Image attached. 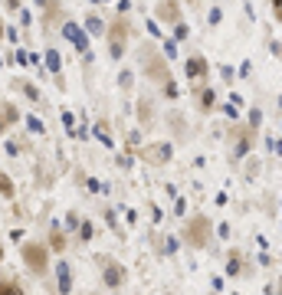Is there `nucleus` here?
<instances>
[{
  "mask_svg": "<svg viewBox=\"0 0 282 295\" xmlns=\"http://www.w3.org/2000/svg\"><path fill=\"white\" fill-rule=\"evenodd\" d=\"M0 259H3V250H0Z\"/></svg>",
  "mask_w": 282,
  "mask_h": 295,
  "instance_id": "412c9836",
  "label": "nucleus"
},
{
  "mask_svg": "<svg viewBox=\"0 0 282 295\" xmlns=\"http://www.w3.org/2000/svg\"><path fill=\"white\" fill-rule=\"evenodd\" d=\"M184 236L190 240V246H207V240H210V220H207V217L190 220V227H187Z\"/></svg>",
  "mask_w": 282,
  "mask_h": 295,
  "instance_id": "7ed1b4c3",
  "label": "nucleus"
},
{
  "mask_svg": "<svg viewBox=\"0 0 282 295\" xmlns=\"http://www.w3.org/2000/svg\"><path fill=\"white\" fill-rule=\"evenodd\" d=\"M20 256H23V262H26V269L33 275H43L49 269V246L46 243H23Z\"/></svg>",
  "mask_w": 282,
  "mask_h": 295,
  "instance_id": "f257e3e1",
  "label": "nucleus"
},
{
  "mask_svg": "<svg viewBox=\"0 0 282 295\" xmlns=\"http://www.w3.org/2000/svg\"><path fill=\"white\" fill-rule=\"evenodd\" d=\"M272 10H276V17H282V0H272Z\"/></svg>",
  "mask_w": 282,
  "mask_h": 295,
  "instance_id": "6ab92c4d",
  "label": "nucleus"
},
{
  "mask_svg": "<svg viewBox=\"0 0 282 295\" xmlns=\"http://www.w3.org/2000/svg\"><path fill=\"white\" fill-rule=\"evenodd\" d=\"M49 250H56V252H63V250H66V236H63V229H53V233H49Z\"/></svg>",
  "mask_w": 282,
  "mask_h": 295,
  "instance_id": "f8f14e48",
  "label": "nucleus"
},
{
  "mask_svg": "<svg viewBox=\"0 0 282 295\" xmlns=\"http://www.w3.org/2000/svg\"><path fill=\"white\" fill-rule=\"evenodd\" d=\"M7 7H10V10H17V7H20V0H7Z\"/></svg>",
  "mask_w": 282,
  "mask_h": 295,
  "instance_id": "aec40b11",
  "label": "nucleus"
},
{
  "mask_svg": "<svg viewBox=\"0 0 282 295\" xmlns=\"http://www.w3.org/2000/svg\"><path fill=\"white\" fill-rule=\"evenodd\" d=\"M0 295H20V282L17 279H0Z\"/></svg>",
  "mask_w": 282,
  "mask_h": 295,
  "instance_id": "ddd939ff",
  "label": "nucleus"
},
{
  "mask_svg": "<svg viewBox=\"0 0 282 295\" xmlns=\"http://www.w3.org/2000/svg\"><path fill=\"white\" fill-rule=\"evenodd\" d=\"M79 227V217L76 213H69V217H66V229H76Z\"/></svg>",
  "mask_w": 282,
  "mask_h": 295,
  "instance_id": "a211bd4d",
  "label": "nucleus"
},
{
  "mask_svg": "<svg viewBox=\"0 0 282 295\" xmlns=\"http://www.w3.org/2000/svg\"><path fill=\"white\" fill-rule=\"evenodd\" d=\"M46 66H49V69H53L56 76H59V69H63V63H59V53H56V49H49V53H46Z\"/></svg>",
  "mask_w": 282,
  "mask_h": 295,
  "instance_id": "2eb2a0df",
  "label": "nucleus"
},
{
  "mask_svg": "<svg viewBox=\"0 0 282 295\" xmlns=\"http://www.w3.org/2000/svg\"><path fill=\"white\" fill-rule=\"evenodd\" d=\"M86 26H89L86 33H95V36H102V33H105V23L98 20L95 13H89V17H86Z\"/></svg>",
  "mask_w": 282,
  "mask_h": 295,
  "instance_id": "9b49d317",
  "label": "nucleus"
},
{
  "mask_svg": "<svg viewBox=\"0 0 282 295\" xmlns=\"http://www.w3.org/2000/svg\"><path fill=\"white\" fill-rule=\"evenodd\" d=\"M79 240H82V243H89V240H92V223H89V220L82 223V227H79Z\"/></svg>",
  "mask_w": 282,
  "mask_h": 295,
  "instance_id": "dca6fc26",
  "label": "nucleus"
},
{
  "mask_svg": "<svg viewBox=\"0 0 282 295\" xmlns=\"http://www.w3.org/2000/svg\"><path fill=\"white\" fill-rule=\"evenodd\" d=\"M187 76L200 79V82L207 79V59H204V56H190V59H187Z\"/></svg>",
  "mask_w": 282,
  "mask_h": 295,
  "instance_id": "423d86ee",
  "label": "nucleus"
},
{
  "mask_svg": "<svg viewBox=\"0 0 282 295\" xmlns=\"http://www.w3.org/2000/svg\"><path fill=\"white\" fill-rule=\"evenodd\" d=\"M213 102H217V95H213L210 86L197 89V105H200V112H213Z\"/></svg>",
  "mask_w": 282,
  "mask_h": 295,
  "instance_id": "0eeeda50",
  "label": "nucleus"
},
{
  "mask_svg": "<svg viewBox=\"0 0 282 295\" xmlns=\"http://www.w3.org/2000/svg\"><path fill=\"white\" fill-rule=\"evenodd\" d=\"M95 135H98V141H102V144H109V148H112V135H109V125H105V121H98V125H95Z\"/></svg>",
  "mask_w": 282,
  "mask_h": 295,
  "instance_id": "4468645a",
  "label": "nucleus"
},
{
  "mask_svg": "<svg viewBox=\"0 0 282 295\" xmlns=\"http://www.w3.org/2000/svg\"><path fill=\"white\" fill-rule=\"evenodd\" d=\"M59 292H69L72 289V272H69V262H59Z\"/></svg>",
  "mask_w": 282,
  "mask_h": 295,
  "instance_id": "6e6552de",
  "label": "nucleus"
},
{
  "mask_svg": "<svg viewBox=\"0 0 282 295\" xmlns=\"http://www.w3.org/2000/svg\"><path fill=\"white\" fill-rule=\"evenodd\" d=\"M0 197H3V200H13V197H17V187H13V181L3 174V171H0Z\"/></svg>",
  "mask_w": 282,
  "mask_h": 295,
  "instance_id": "9d476101",
  "label": "nucleus"
},
{
  "mask_svg": "<svg viewBox=\"0 0 282 295\" xmlns=\"http://www.w3.org/2000/svg\"><path fill=\"white\" fill-rule=\"evenodd\" d=\"M125 43H128V20H115L109 26V53H112V59H121L125 56Z\"/></svg>",
  "mask_w": 282,
  "mask_h": 295,
  "instance_id": "f03ea898",
  "label": "nucleus"
},
{
  "mask_svg": "<svg viewBox=\"0 0 282 295\" xmlns=\"http://www.w3.org/2000/svg\"><path fill=\"white\" fill-rule=\"evenodd\" d=\"M20 89L26 92V98H33V102H40V92H36V86H30V82H20Z\"/></svg>",
  "mask_w": 282,
  "mask_h": 295,
  "instance_id": "f3484780",
  "label": "nucleus"
},
{
  "mask_svg": "<svg viewBox=\"0 0 282 295\" xmlns=\"http://www.w3.org/2000/svg\"><path fill=\"white\" fill-rule=\"evenodd\" d=\"M148 158H151L154 164H164L167 158H171V144H158V148H148Z\"/></svg>",
  "mask_w": 282,
  "mask_h": 295,
  "instance_id": "1a4fd4ad",
  "label": "nucleus"
},
{
  "mask_svg": "<svg viewBox=\"0 0 282 295\" xmlns=\"http://www.w3.org/2000/svg\"><path fill=\"white\" fill-rule=\"evenodd\" d=\"M63 36H66V40H72V43H76V49H79V53H86V33L79 30V26H76L72 20H69V23L63 26Z\"/></svg>",
  "mask_w": 282,
  "mask_h": 295,
  "instance_id": "39448f33",
  "label": "nucleus"
},
{
  "mask_svg": "<svg viewBox=\"0 0 282 295\" xmlns=\"http://www.w3.org/2000/svg\"><path fill=\"white\" fill-rule=\"evenodd\" d=\"M102 282H105V289H118V285L125 282V269H121L118 262H109L105 272H102Z\"/></svg>",
  "mask_w": 282,
  "mask_h": 295,
  "instance_id": "20e7f679",
  "label": "nucleus"
}]
</instances>
